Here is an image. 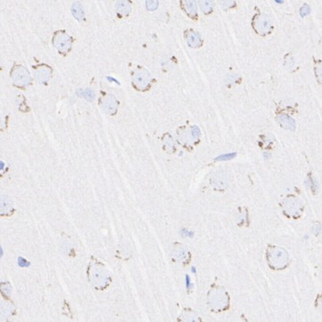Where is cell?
Masks as SVG:
<instances>
[{"instance_id": "cell-1", "label": "cell", "mask_w": 322, "mask_h": 322, "mask_svg": "<svg viewBox=\"0 0 322 322\" xmlns=\"http://www.w3.org/2000/svg\"><path fill=\"white\" fill-rule=\"evenodd\" d=\"M254 27L259 33L265 35L271 31L272 28L271 20L266 14H261V15L256 17L254 22Z\"/></svg>"}, {"instance_id": "cell-2", "label": "cell", "mask_w": 322, "mask_h": 322, "mask_svg": "<svg viewBox=\"0 0 322 322\" xmlns=\"http://www.w3.org/2000/svg\"><path fill=\"white\" fill-rule=\"evenodd\" d=\"M279 123L287 129H295V122L287 115H280L278 117Z\"/></svg>"}, {"instance_id": "cell-3", "label": "cell", "mask_w": 322, "mask_h": 322, "mask_svg": "<svg viewBox=\"0 0 322 322\" xmlns=\"http://www.w3.org/2000/svg\"><path fill=\"white\" fill-rule=\"evenodd\" d=\"M188 43L190 46H193V47L199 46L200 43V35L196 32H191V34L188 36Z\"/></svg>"}, {"instance_id": "cell-4", "label": "cell", "mask_w": 322, "mask_h": 322, "mask_svg": "<svg viewBox=\"0 0 322 322\" xmlns=\"http://www.w3.org/2000/svg\"><path fill=\"white\" fill-rule=\"evenodd\" d=\"M17 264H18V266L20 267V268H22V269H24V268H29V267H30V265H31V263L30 262H29L25 258H23V257H18V259H17Z\"/></svg>"}, {"instance_id": "cell-5", "label": "cell", "mask_w": 322, "mask_h": 322, "mask_svg": "<svg viewBox=\"0 0 322 322\" xmlns=\"http://www.w3.org/2000/svg\"><path fill=\"white\" fill-rule=\"evenodd\" d=\"M200 7L204 12H210L213 7V3L210 1H204L200 3Z\"/></svg>"}, {"instance_id": "cell-6", "label": "cell", "mask_w": 322, "mask_h": 322, "mask_svg": "<svg viewBox=\"0 0 322 322\" xmlns=\"http://www.w3.org/2000/svg\"><path fill=\"white\" fill-rule=\"evenodd\" d=\"M316 75L318 81L322 83V63L316 66Z\"/></svg>"}, {"instance_id": "cell-7", "label": "cell", "mask_w": 322, "mask_h": 322, "mask_svg": "<svg viewBox=\"0 0 322 322\" xmlns=\"http://www.w3.org/2000/svg\"><path fill=\"white\" fill-rule=\"evenodd\" d=\"M236 153H229V154H225V155H221L216 158V160H227V159H231L233 157H236Z\"/></svg>"}, {"instance_id": "cell-8", "label": "cell", "mask_w": 322, "mask_h": 322, "mask_svg": "<svg viewBox=\"0 0 322 322\" xmlns=\"http://www.w3.org/2000/svg\"><path fill=\"white\" fill-rule=\"evenodd\" d=\"M185 285H186V289L187 290H191L193 287V285L191 282V278H190V276L189 275H186L185 276Z\"/></svg>"}, {"instance_id": "cell-9", "label": "cell", "mask_w": 322, "mask_h": 322, "mask_svg": "<svg viewBox=\"0 0 322 322\" xmlns=\"http://www.w3.org/2000/svg\"><path fill=\"white\" fill-rule=\"evenodd\" d=\"M180 235H181L183 237H188V235H189V230H187L186 228L183 227V228L180 230Z\"/></svg>"}, {"instance_id": "cell-10", "label": "cell", "mask_w": 322, "mask_h": 322, "mask_svg": "<svg viewBox=\"0 0 322 322\" xmlns=\"http://www.w3.org/2000/svg\"><path fill=\"white\" fill-rule=\"evenodd\" d=\"M0 256H1V257H3L4 256V249L1 247V248H0Z\"/></svg>"}, {"instance_id": "cell-11", "label": "cell", "mask_w": 322, "mask_h": 322, "mask_svg": "<svg viewBox=\"0 0 322 322\" xmlns=\"http://www.w3.org/2000/svg\"><path fill=\"white\" fill-rule=\"evenodd\" d=\"M192 272H193V273H194V274H196V268H195L194 266H193V267H192Z\"/></svg>"}, {"instance_id": "cell-12", "label": "cell", "mask_w": 322, "mask_h": 322, "mask_svg": "<svg viewBox=\"0 0 322 322\" xmlns=\"http://www.w3.org/2000/svg\"><path fill=\"white\" fill-rule=\"evenodd\" d=\"M4 167H5V164H4V162H1V165H0V168H1L2 170L4 169Z\"/></svg>"}]
</instances>
